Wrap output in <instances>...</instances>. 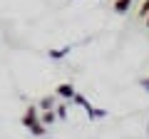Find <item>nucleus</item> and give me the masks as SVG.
Masks as SVG:
<instances>
[{
    "mask_svg": "<svg viewBox=\"0 0 149 139\" xmlns=\"http://www.w3.org/2000/svg\"><path fill=\"white\" fill-rule=\"evenodd\" d=\"M74 85L72 82H62V85H57V90H55V95L60 97L62 102H72V97H74Z\"/></svg>",
    "mask_w": 149,
    "mask_h": 139,
    "instance_id": "nucleus-1",
    "label": "nucleus"
},
{
    "mask_svg": "<svg viewBox=\"0 0 149 139\" xmlns=\"http://www.w3.org/2000/svg\"><path fill=\"white\" fill-rule=\"evenodd\" d=\"M35 122H40V109L37 107H27L25 109V114H22V127H32Z\"/></svg>",
    "mask_w": 149,
    "mask_h": 139,
    "instance_id": "nucleus-2",
    "label": "nucleus"
},
{
    "mask_svg": "<svg viewBox=\"0 0 149 139\" xmlns=\"http://www.w3.org/2000/svg\"><path fill=\"white\" fill-rule=\"evenodd\" d=\"M85 112H87V117H90L92 122H100V119H104V117H107V109L95 107V104H87V107H85Z\"/></svg>",
    "mask_w": 149,
    "mask_h": 139,
    "instance_id": "nucleus-3",
    "label": "nucleus"
},
{
    "mask_svg": "<svg viewBox=\"0 0 149 139\" xmlns=\"http://www.w3.org/2000/svg\"><path fill=\"white\" fill-rule=\"evenodd\" d=\"M70 45H65V47H55V50H50V60H55V62H60V60H65L70 55Z\"/></svg>",
    "mask_w": 149,
    "mask_h": 139,
    "instance_id": "nucleus-4",
    "label": "nucleus"
},
{
    "mask_svg": "<svg viewBox=\"0 0 149 139\" xmlns=\"http://www.w3.org/2000/svg\"><path fill=\"white\" fill-rule=\"evenodd\" d=\"M40 122H42L45 127H52V124L57 122V114H55V109H47V112H40Z\"/></svg>",
    "mask_w": 149,
    "mask_h": 139,
    "instance_id": "nucleus-5",
    "label": "nucleus"
},
{
    "mask_svg": "<svg viewBox=\"0 0 149 139\" xmlns=\"http://www.w3.org/2000/svg\"><path fill=\"white\" fill-rule=\"evenodd\" d=\"M55 104H57L55 97H42V99L37 102V109H40V112H47V109H55Z\"/></svg>",
    "mask_w": 149,
    "mask_h": 139,
    "instance_id": "nucleus-6",
    "label": "nucleus"
},
{
    "mask_svg": "<svg viewBox=\"0 0 149 139\" xmlns=\"http://www.w3.org/2000/svg\"><path fill=\"white\" fill-rule=\"evenodd\" d=\"M129 8H132V0H117V3H114V13H117V15H127Z\"/></svg>",
    "mask_w": 149,
    "mask_h": 139,
    "instance_id": "nucleus-7",
    "label": "nucleus"
},
{
    "mask_svg": "<svg viewBox=\"0 0 149 139\" xmlns=\"http://www.w3.org/2000/svg\"><path fill=\"white\" fill-rule=\"evenodd\" d=\"M27 129H30L32 137H45V134H47V127H45L42 122H35L32 127H27Z\"/></svg>",
    "mask_w": 149,
    "mask_h": 139,
    "instance_id": "nucleus-8",
    "label": "nucleus"
},
{
    "mask_svg": "<svg viewBox=\"0 0 149 139\" xmlns=\"http://www.w3.org/2000/svg\"><path fill=\"white\" fill-rule=\"evenodd\" d=\"M72 104H77V107H82V109H85L87 104H90V99H87L85 95H80V92H74V97H72Z\"/></svg>",
    "mask_w": 149,
    "mask_h": 139,
    "instance_id": "nucleus-9",
    "label": "nucleus"
},
{
    "mask_svg": "<svg viewBox=\"0 0 149 139\" xmlns=\"http://www.w3.org/2000/svg\"><path fill=\"white\" fill-rule=\"evenodd\" d=\"M67 104H70V102L55 104V114H57V119H67Z\"/></svg>",
    "mask_w": 149,
    "mask_h": 139,
    "instance_id": "nucleus-10",
    "label": "nucleus"
},
{
    "mask_svg": "<svg viewBox=\"0 0 149 139\" xmlns=\"http://www.w3.org/2000/svg\"><path fill=\"white\" fill-rule=\"evenodd\" d=\"M139 87H142L144 92H149V77H142V80H139Z\"/></svg>",
    "mask_w": 149,
    "mask_h": 139,
    "instance_id": "nucleus-11",
    "label": "nucleus"
}]
</instances>
